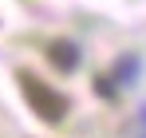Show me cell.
<instances>
[{
    "instance_id": "1",
    "label": "cell",
    "mask_w": 146,
    "mask_h": 138,
    "mask_svg": "<svg viewBox=\"0 0 146 138\" xmlns=\"http://www.w3.org/2000/svg\"><path fill=\"white\" fill-rule=\"evenodd\" d=\"M16 79H20V91H24L28 107L36 111L40 122H48V126H59L63 118H67V95H59L55 87H48L40 75H32V71H16Z\"/></svg>"
},
{
    "instance_id": "2",
    "label": "cell",
    "mask_w": 146,
    "mask_h": 138,
    "mask_svg": "<svg viewBox=\"0 0 146 138\" xmlns=\"http://www.w3.org/2000/svg\"><path fill=\"white\" fill-rule=\"evenodd\" d=\"M48 63L59 71H75L79 67V47L71 40H55V44H48Z\"/></svg>"
},
{
    "instance_id": "3",
    "label": "cell",
    "mask_w": 146,
    "mask_h": 138,
    "mask_svg": "<svg viewBox=\"0 0 146 138\" xmlns=\"http://www.w3.org/2000/svg\"><path fill=\"white\" fill-rule=\"evenodd\" d=\"M134 71H138V59H134V55H126V59H119L115 75H119V83H134V79H130Z\"/></svg>"
},
{
    "instance_id": "4",
    "label": "cell",
    "mask_w": 146,
    "mask_h": 138,
    "mask_svg": "<svg viewBox=\"0 0 146 138\" xmlns=\"http://www.w3.org/2000/svg\"><path fill=\"white\" fill-rule=\"evenodd\" d=\"M99 95H107V99H111V95H115V87H111V83H107V75H99Z\"/></svg>"
}]
</instances>
